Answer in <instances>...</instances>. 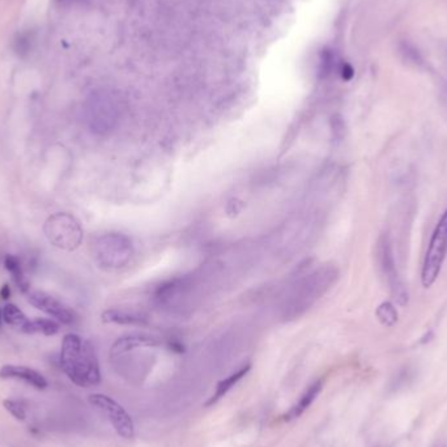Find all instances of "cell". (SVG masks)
<instances>
[{"mask_svg":"<svg viewBox=\"0 0 447 447\" xmlns=\"http://www.w3.org/2000/svg\"><path fill=\"white\" fill-rule=\"evenodd\" d=\"M61 365L67 377L80 387H92L101 382L100 363L96 351L88 340L75 333L64 336Z\"/></svg>","mask_w":447,"mask_h":447,"instance_id":"6da1fadb","label":"cell"},{"mask_svg":"<svg viewBox=\"0 0 447 447\" xmlns=\"http://www.w3.org/2000/svg\"><path fill=\"white\" fill-rule=\"evenodd\" d=\"M93 254L102 268L122 270L131 262L135 247L129 236L122 233H106L94 242Z\"/></svg>","mask_w":447,"mask_h":447,"instance_id":"7a4b0ae2","label":"cell"},{"mask_svg":"<svg viewBox=\"0 0 447 447\" xmlns=\"http://www.w3.org/2000/svg\"><path fill=\"white\" fill-rule=\"evenodd\" d=\"M44 231L53 246L64 251L76 250L81 245L84 236L77 219L66 212H58L49 217L44 225Z\"/></svg>","mask_w":447,"mask_h":447,"instance_id":"3957f363","label":"cell"},{"mask_svg":"<svg viewBox=\"0 0 447 447\" xmlns=\"http://www.w3.org/2000/svg\"><path fill=\"white\" fill-rule=\"evenodd\" d=\"M447 254V209L436 225L432 238L425 253L423 270H421V284L424 288L431 286L440 276L442 266Z\"/></svg>","mask_w":447,"mask_h":447,"instance_id":"277c9868","label":"cell"},{"mask_svg":"<svg viewBox=\"0 0 447 447\" xmlns=\"http://www.w3.org/2000/svg\"><path fill=\"white\" fill-rule=\"evenodd\" d=\"M336 278H338V271L333 267H322L321 270L313 272L297 288L296 294L292 298L293 305L288 310H291V313H294V314L303 313L310 305H313L316 300H319L321 296L330 289V286L335 283Z\"/></svg>","mask_w":447,"mask_h":447,"instance_id":"5b68a950","label":"cell"},{"mask_svg":"<svg viewBox=\"0 0 447 447\" xmlns=\"http://www.w3.org/2000/svg\"><path fill=\"white\" fill-rule=\"evenodd\" d=\"M377 259L393 300L398 302L399 306H406L408 303V291L399 276L393 258V245L387 234H383L378 241Z\"/></svg>","mask_w":447,"mask_h":447,"instance_id":"8992f818","label":"cell"},{"mask_svg":"<svg viewBox=\"0 0 447 447\" xmlns=\"http://www.w3.org/2000/svg\"><path fill=\"white\" fill-rule=\"evenodd\" d=\"M89 403L99 409L104 416H106L116 432L124 440H134L135 425L130 413L126 409L105 393H92Z\"/></svg>","mask_w":447,"mask_h":447,"instance_id":"52a82bcc","label":"cell"},{"mask_svg":"<svg viewBox=\"0 0 447 447\" xmlns=\"http://www.w3.org/2000/svg\"><path fill=\"white\" fill-rule=\"evenodd\" d=\"M26 296L34 308L44 311L47 316H53L58 322L63 324H71L74 322V313L53 296L41 291H28Z\"/></svg>","mask_w":447,"mask_h":447,"instance_id":"ba28073f","label":"cell"},{"mask_svg":"<svg viewBox=\"0 0 447 447\" xmlns=\"http://www.w3.org/2000/svg\"><path fill=\"white\" fill-rule=\"evenodd\" d=\"M0 378L3 379H21L26 383L44 390L47 387L46 378L44 377L41 373L34 369H31L28 366H19V365H4L0 369Z\"/></svg>","mask_w":447,"mask_h":447,"instance_id":"9c48e42d","label":"cell"},{"mask_svg":"<svg viewBox=\"0 0 447 447\" xmlns=\"http://www.w3.org/2000/svg\"><path fill=\"white\" fill-rule=\"evenodd\" d=\"M159 340L149 336H140V335H131V336H124L121 339L116 340L114 346L111 348V355L119 356L127 353L134 349L144 347H156L159 346Z\"/></svg>","mask_w":447,"mask_h":447,"instance_id":"30bf717a","label":"cell"},{"mask_svg":"<svg viewBox=\"0 0 447 447\" xmlns=\"http://www.w3.org/2000/svg\"><path fill=\"white\" fill-rule=\"evenodd\" d=\"M321 391H322V381H316L313 385L308 386V390L302 393L300 401H297L292 409L284 416L286 421L298 418L306 409L310 408V406L313 404V401H316V396Z\"/></svg>","mask_w":447,"mask_h":447,"instance_id":"8fae6325","label":"cell"},{"mask_svg":"<svg viewBox=\"0 0 447 447\" xmlns=\"http://www.w3.org/2000/svg\"><path fill=\"white\" fill-rule=\"evenodd\" d=\"M93 119L100 130H108L114 121V108L105 97H97L93 104Z\"/></svg>","mask_w":447,"mask_h":447,"instance_id":"7c38bea8","label":"cell"},{"mask_svg":"<svg viewBox=\"0 0 447 447\" xmlns=\"http://www.w3.org/2000/svg\"><path fill=\"white\" fill-rule=\"evenodd\" d=\"M250 369H251V365L246 363V365L242 366L239 371L233 373L229 377L225 378L223 381H220V382L217 383L216 391H215V393L212 395V398H211L209 403H207V407L212 406V404H216L217 401H220V399H223L224 396L229 393L231 388L237 385L242 378L246 376L247 373L250 371Z\"/></svg>","mask_w":447,"mask_h":447,"instance_id":"4fadbf2b","label":"cell"},{"mask_svg":"<svg viewBox=\"0 0 447 447\" xmlns=\"http://www.w3.org/2000/svg\"><path fill=\"white\" fill-rule=\"evenodd\" d=\"M102 321L105 323L122 324V326H141L146 323V319L143 316L129 313L124 310L110 308L102 314Z\"/></svg>","mask_w":447,"mask_h":447,"instance_id":"5bb4252c","label":"cell"},{"mask_svg":"<svg viewBox=\"0 0 447 447\" xmlns=\"http://www.w3.org/2000/svg\"><path fill=\"white\" fill-rule=\"evenodd\" d=\"M4 266H6L8 272L12 275V278H14L16 286H19V289H21V292L26 293L31 286H29L26 278L24 276L23 267H21L20 259L15 255H7L6 259H4Z\"/></svg>","mask_w":447,"mask_h":447,"instance_id":"9a60e30c","label":"cell"},{"mask_svg":"<svg viewBox=\"0 0 447 447\" xmlns=\"http://www.w3.org/2000/svg\"><path fill=\"white\" fill-rule=\"evenodd\" d=\"M338 66H339V61L335 51L330 47H323L319 54V66H318L319 79L330 76L332 72L338 69Z\"/></svg>","mask_w":447,"mask_h":447,"instance_id":"2e32d148","label":"cell"},{"mask_svg":"<svg viewBox=\"0 0 447 447\" xmlns=\"http://www.w3.org/2000/svg\"><path fill=\"white\" fill-rule=\"evenodd\" d=\"M3 319H4L6 323L15 327V328H19L21 332H25L28 324L31 322L26 318V316L24 314L23 311L14 303H7L4 306V308H3Z\"/></svg>","mask_w":447,"mask_h":447,"instance_id":"e0dca14e","label":"cell"},{"mask_svg":"<svg viewBox=\"0 0 447 447\" xmlns=\"http://www.w3.org/2000/svg\"><path fill=\"white\" fill-rule=\"evenodd\" d=\"M59 331V324L51 321V319H44V318H39V319H34L31 321L25 333H44L46 336H51L55 335L56 332Z\"/></svg>","mask_w":447,"mask_h":447,"instance_id":"ac0fdd59","label":"cell"},{"mask_svg":"<svg viewBox=\"0 0 447 447\" xmlns=\"http://www.w3.org/2000/svg\"><path fill=\"white\" fill-rule=\"evenodd\" d=\"M377 318L386 327H393L398 322V311L391 302H382L377 308Z\"/></svg>","mask_w":447,"mask_h":447,"instance_id":"d6986e66","label":"cell"},{"mask_svg":"<svg viewBox=\"0 0 447 447\" xmlns=\"http://www.w3.org/2000/svg\"><path fill=\"white\" fill-rule=\"evenodd\" d=\"M401 54H404V56L413 63H421V56L418 50L415 49L413 45H411L409 42H403L401 45Z\"/></svg>","mask_w":447,"mask_h":447,"instance_id":"ffe728a7","label":"cell"},{"mask_svg":"<svg viewBox=\"0 0 447 447\" xmlns=\"http://www.w3.org/2000/svg\"><path fill=\"white\" fill-rule=\"evenodd\" d=\"M4 408L7 409L8 412L12 415V416L16 417L17 420H24L25 418V411H24L23 407L19 404V403H16L15 401H4Z\"/></svg>","mask_w":447,"mask_h":447,"instance_id":"44dd1931","label":"cell"},{"mask_svg":"<svg viewBox=\"0 0 447 447\" xmlns=\"http://www.w3.org/2000/svg\"><path fill=\"white\" fill-rule=\"evenodd\" d=\"M331 124L333 135H335L338 139H341L343 135H344V132H346V124H344L343 118L340 116H332Z\"/></svg>","mask_w":447,"mask_h":447,"instance_id":"7402d4cb","label":"cell"},{"mask_svg":"<svg viewBox=\"0 0 447 447\" xmlns=\"http://www.w3.org/2000/svg\"><path fill=\"white\" fill-rule=\"evenodd\" d=\"M339 71L340 76H341L343 80H346V81L352 80L353 76H355V70H353V67H352L349 63H341V64H340Z\"/></svg>","mask_w":447,"mask_h":447,"instance_id":"603a6c76","label":"cell"},{"mask_svg":"<svg viewBox=\"0 0 447 447\" xmlns=\"http://www.w3.org/2000/svg\"><path fill=\"white\" fill-rule=\"evenodd\" d=\"M9 296H11V288H9L8 284H6V286L1 288V291H0V297H1L3 300H7V298H9Z\"/></svg>","mask_w":447,"mask_h":447,"instance_id":"cb8c5ba5","label":"cell"},{"mask_svg":"<svg viewBox=\"0 0 447 447\" xmlns=\"http://www.w3.org/2000/svg\"><path fill=\"white\" fill-rule=\"evenodd\" d=\"M1 319H3V311H0V324H1Z\"/></svg>","mask_w":447,"mask_h":447,"instance_id":"d4e9b609","label":"cell"},{"mask_svg":"<svg viewBox=\"0 0 447 447\" xmlns=\"http://www.w3.org/2000/svg\"><path fill=\"white\" fill-rule=\"evenodd\" d=\"M61 1H76V0H61Z\"/></svg>","mask_w":447,"mask_h":447,"instance_id":"484cf974","label":"cell"}]
</instances>
